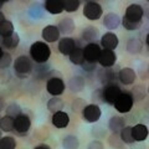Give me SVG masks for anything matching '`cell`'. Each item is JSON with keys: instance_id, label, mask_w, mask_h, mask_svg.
<instances>
[{"instance_id": "cell-25", "label": "cell", "mask_w": 149, "mask_h": 149, "mask_svg": "<svg viewBox=\"0 0 149 149\" xmlns=\"http://www.w3.org/2000/svg\"><path fill=\"white\" fill-rule=\"evenodd\" d=\"M80 147V141L73 134H67L62 139V148L63 149H78Z\"/></svg>"}, {"instance_id": "cell-48", "label": "cell", "mask_w": 149, "mask_h": 149, "mask_svg": "<svg viewBox=\"0 0 149 149\" xmlns=\"http://www.w3.org/2000/svg\"><path fill=\"white\" fill-rule=\"evenodd\" d=\"M4 6V1H0V9H1Z\"/></svg>"}, {"instance_id": "cell-41", "label": "cell", "mask_w": 149, "mask_h": 149, "mask_svg": "<svg viewBox=\"0 0 149 149\" xmlns=\"http://www.w3.org/2000/svg\"><path fill=\"white\" fill-rule=\"evenodd\" d=\"M85 102H83V100L81 98H77V100H74L73 101V103H72V111L73 112H78V111H82L83 108H85Z\"/></svg>"}, {"instance_id": "cell-3", "label": "cell", "mask_w": 149, "mask_h": 149, "mask_svg": "<svg viewBox=\"0 0 149 149\" xmlns=\"http://www.w3.org/2000/svg\"><path fill=\"white\" fill-rule=\"evenodd\" d=\"M133 104H134V101H133V97L130 93L128 92H122L120 96L118 97V100L114 102V108L117 109V112L119 113H128L130 112V109L133 108Z\"/></svg>"}, {"instance_id": "cell-4", "label": "cell", "mask_w": 149, "mask_h": 149, "mask_svg": "<svg viewBox=\"0 0 149 149\" xmlns=\"http://www.w3.org/2000/svg\"><path fill=\"white\" fill-rule=\"evenodd\" d=\"M101 108L98 104L91 103V104H86L85 108L82 109V118L88 123H96L98 122L101 118Z\"/></svg>"}, {"instance_id": "cell-15", "label": "cell", "mask_w": 149, "mask_h": 149, "mask_svg": "<svg viewBox=\"0 0 149 149\" xmlns=\"http://www.w3.org/2000/svg\"><path fill=\"white\" fill-rule=\"evenodd\" d=\"M74 49H76V40L72 37L63 36L58 41V51L65 56H68Z\"/></svg>"}, {"instance_id": "cell-50", "label": "cell", "mask_w": 149, "mask_h": 149, "mask_svg": "<svg viewBox=\"0 0 149 149\" xmlns=\"http://www.w3.org/2000/svg\"><path fill=\"white\" fill-rule=\"evenodd\" d=\"M118 149H125V148H123V147H122V148H118Z\"/></svg>"}, {"instance_id": "cell-1", "label": "cell", "mask_w": 149, "mask_h": 149, "mask_svg": "<svg viewBox=\"0 0 149 149\" xmlns=\"http://www.w3.org/2000/svg\"><path fill=\"white\" fill-rule=\"evenodd\" d=\"M51 55V49L50 46L44 42V41H36L31 45L30 47V56L36 63L44 65L47 62Z\"/></svg>"}, {"instance_id": "cell-13", "label": "cell", "mask_w": 149, "mask_h": 149, "mask_svg": "<svg viewBox=\"0 0 149 149\" xmlns=\"http://www.w3.org/2000/svg\"><path fill=\"white\" fill-rule=\"evenodd\" d=\"M118 44H119L118 36L113 34V32H106V34L101 37V46L104 50L114 51V49H117Z\"/></svg>"}, {"instance_id": "cell-22", "label": "cell", "mask_w": 149, "mask_h": 149, "mask_svg": "<svg viewBox=\"0 0 149 149\" xmlns=\"http://www.w3.org/2000/svg\"><path fill=\"white\" fill-rule=\"evenodd\" d=\"M125 122L122 117L119 116H113V117L109 118V122H108V128L112 133H117L119 134V132L124 128Z\"/></svg>"}, {"instance_id": "cell-17", "label": "cell", "mask_w": 149, "mask_h": 149, "mask_svg": "<svg viewBox=\"0 0 149 149\" xmlns=\"http://www.w3.org/2000/svg\"><path fill=\"white\" fill-rule=\"evenodd\" d=\"M74 27H76V25H74V22L71 17H63L61 21L58 22L57 25V30L60 31V35H70L72 34V32L74 31Z\"/></svg>"}, {"instance_id": "cell-38", "label": "cell", "mask_w": 149, "mask_h": 149, "mask_svg": "<svg viewBox=\"0 0 149 149\" xmlns=\"http://www.w3.org/2000/svg\"><path fill=\"white\" fill-rule=\"evenodd\" d=\"M120 22H122V25H123L124 29L128 30V31H136V30H138L139 27H141V25H142V22H133V21L127 20L125 17L120 19Z\"/></svg>"}, {"instance_id": "cell-16", "label": "cell", "mask_w": 149, "mask_h": 149, "mask_svg": "<svg viewBox=\"0 0 149 149\" xmlns=\"http://www.w3.org/2000/svg\"><path fill=\"white\" fill-rule=\"evenodd\" d=\"M70 123V116L63 111H58L52 114V124L56 128H66Z\"/></svg>"}, {"instance_id": "cell-33", "label": "cell", "mask_w": 149, "mask_h": 149, "mask_svg": "<svg viewBox=\"0 0 149 149\" xmlns=\"http://www.w3.org/2000/svg\"><path fill=\"white\" fill-rule=\"evenodd\" d=\"M15 148H16L15 138L10 136L1 137V139H0V149H15Z\"/></svg>"}, {"instance_id": "cell-18", "label": "cell", "mask_w": 149, "mask_h": 149, "mask_svg": "<svg viewBox=\"0 0 149 149\" xmlns=\"http://www.w3.org/2000/svg\"><path fill=\"white\" fill-rule=\"evenodd\" d=\"M103 25L108 30H114L120 25V17L116 13H108L103 17Z\"/></svg>"}, {"instance_id": "cell-49", "label": "cell", "mask_w": 149, "mask_h": 149, "mask_svg": "<svg viewBox=\"0 0 149 149\" xmlns=\"http://www.w3.org/2000/svg\"><path fill=\"white\" fill-rule=\"evenodd\" d=\"M1 137H3V136H1V129H0V139H1Z\"/></svg>"}, {"instance_id": "cell-23", "label": "cell", "mask_w": 149, "mask_h": 149, "mask_svg": "<svg viewBox=\"0 0 149 149\" xmlns=\"http://www.w3.org/2000/svg\"><path fill=\"white\" fill-rule=\"evenodd\" d=\"M117 78H118V73L116 72L113 68H106V70H103V73H102V76H101V81H102V83H104L106 86H108V85L116 83Z\"/></svg>"}, {"instance_id": "cell-40", "label": "cell", "mask_w": 149, "mask_h": 149, "mask_svg": "<svg viewBox=\"0 0 149 149\" xmlns=\"http://www.w3.org/2000/svg\"><path fill=\"white\" fill-rule=\"evenodd\" d=\"M92 101L93 103L97 104L98 102H104L103 101V88H98V90H95L92 93Z\"/></svg>"}, {"instance_id": "cell-28", "label": "cell", "mask_w": 149, "mask_h": 149, "mask_svg": "<svg viewBox=\"0 0 149 149\" xmlns=\"http://www.w3.org/2000/svg\"><path fill=\"white\" fill-rule=\"evenodd\" d=\"M142 49H143V44L138 39H129V41L127 42V51L132 55L139 54L142 51Z\"/></svg>"}, {"instance_id": "cell-36", "label": "cell", "mask_w": 149, "mask_h": 149, "mask_svg": "<svg viewBox=\"0 0 149 149\" xmlns=\"http://www.w3.org/2000/svg\"><path fill=\"white\" fill-rule=\"evenodd\" d=\"M132 97H133V101H142L144 100V97H146V88H144L142 85H137L136 87L132 90Z\"/></svg>"}, {"instance_id": "cell-21", "label": "cell", "mask_w": 149, "mask_h": 149, "mask_svg": "<svg viewBox=\"0 0 149 149\" xmlns=\"http://www.w3.org/2000/svg\"><path fill=\"white\" fill-rule=\"evenodd\" d=\"M44 8L46 9V11L52 14V15H58L63 11L62 1H60V0H47V1H45Z\"/></svg>"}, {"instance_id": "cell-6", "label": "cell", "mask_w": 149, "mask_h": 149, "mask_svg": "<svg viewBox=\"0 0 149 149\" xmlns=\"http://www.w3.org/2000/svg\"><path fill=\"white\" fill-rule=\"evenodd\" d=\"M102 6L96 1H88L83 8V15L88 20H98L102 16Z\"/></svg>"}, {"instance_id": "cell-7", "label": "cell", "mask_w": 149, "mask_h": 149, "mask_svg": "<svg viewBox=\"0 0 149 149\" xmlns=\"http://www.w3.org/2000/svg\"><path fill=\"white\" fill-rule=\"evenodd\" d=\"M122 93V90L119 88V86H117L116 83L113 85H108L103 88V101L108 104H114V102L118 100V97Z\"/></svg>"}, {"instance_id": "cell-37", "label": "cell", "mask_w": 149, "mask_h": 149, "mask_svg": "<svg viewBox=\"0 0 149 149\" xmlns=\"http://www.w3.org/2000/svg\"><path fill=\"white\" fill-rule=\"evenodd\" d=\"M108 143H109V146L112 147V148H122V146H123V142H122V139H120V137H119V134H117V133H112L111 136L108 137Z\"/></svg>"}, {"instance_id": "cell-31", "label": "cell", "mask_w": 149, "mask_h": 149, "mask_svg": "<svg viewBox=\"0 0 149 149\" xmlns=\"http://www.w3.org/2000/svg\"><path fill=\"white\" fill-rule=\"evenodd\" d=\"M0 129L1 132H11L14 130V118L4 116L0 118Z\"/></svg>"}, {"instance_id": "cell-42", "label": "cell", "mask_w": 149, "mask_h": 149, "mask_svg": "<svg viewBox=\"0 0 149 149\" xmlns=\"http://www.w3.org/2000/svg\"><path fill=\"white\" fill-rule=\"evenodd\" d=\"M81 66L83 68V71H86V72H92V71H95V70H96V63L95 62L86 61V60L81 63Z\"/></svg>"}, {"instance_id": "cell-5", "label": "cell", "mask_w": 149, "mask_h": 149, "mask_svg": "<svg viewBox=\"0 0 149 149\" xmlns=\"http://www.w3.org/2000/svg\"><path fill=\"white\" fill-rule=\"evenodd\" d=\"M46 90L52 97H57L65 91V82L60 77H51L46 83Z\"/></svg>"}, {"instance_id": "cell-43", "label": "cell", "mask_w": 149, "mask_h": 149, "mask_svg": "<svg viewBox=\"0 0 149 149\" xmlns=\"http://www.w3.org/2000/svg\"><path fill=\"white\" fill-rule=\"evenodd\" d=\"M87 149H104V147H103V144H102V142H100V141H92L88 144Z\"/></svg>"}, {"instance_id": "cell-20", "label": "cell", "mask_w": 149, "mask_h": 149, "mask_svg": "<svg viewBox=\"0 0 149 149\" xmlns=\"http://www.w3.org/2000/svg\"><path fill=\"white\" fill-rule=\"evenodd\" d=\"M19 42H20V36H19L17 32H13L11 35L5 37L0 36V45L6 49H15L19 45Z\"/></svg>"}, {"instance_id": "cell-29", "label": "cell", "mask_w": 149, "mask_h": 149, "mask_svg": "<svg viewBox=\"0 0 149 149\" xmlns=\"http://www.w3.org/2000/svg\"><path fill=\"white\" fill-rule=\"evenodd\" d=\"M63 108V101L58 97H52L51 100H49L47 102V109L51 112V113H56V112L61 111Z\"/></svg>"}, {"instance_id": "cell-39", "label": "cell", "mask_w": 149, "mask_h": 149, "mask_svg": "<svg viewBox=\"0 0 149 149\" xmlns=\"http://www.w3.org/2000/svg\"><path fill=\"white\" fill-rule=\"evenodd\" d=\"M13 62V57L9 52H3L0 57V68H8Z\"/></svg>"}, {"instance_id": "cell-12", "label": "cell", "mask_w": 149, "mask_h": 149, "mask_svg": "<svg viewBox=\"0 0 149 149\" xmlns=\"http://www.w3.org/2000/svg\"><path fill=\"white\" fill-rule=\"evenodd\" d=\"M118 80L125 86L133 85L134 81L137 80V72L132 67H123L118 72Z\"/></svg>"}, {"instance_id": "cell-10", "label": "cell", "mask_w": 149, "mask_h": 149, "mask_svg": "<svg viewBox=\"0 0 149 149\" xmlns=\"http://www.w3.org/2000/svg\"><path fill=\"white\" fill-rule=\"evenodd\" d=\"M117 61V55H116L114 51L112 50H101L100 57H98V62L103 68H109Z\"/></svg>"}, {"instance_id": "cell-27", "label": "cell", "mask_w": 149, "mask_h": 149, "mask_svg": "<svg viewBox=\"0 0 149 149\" xmlns=\"http://www.w3.org/2000/svg\"><path fill=\"white\" fill-rule=\"evenodd\" d=\"M68 57H70V61H71L73 65H80V66H81V63L85 61V56H83V47H77V46H76V49H74L72 52L68 55Z\"/></svg>"}, {"instance_id": "cell-24", "label": "cell", "mask_w": 149, "mask_h": 149, "mask_svg": "<svg viewBox=\"0 0 149 149\" xmlns=\"http://www.w3.org/2000/svg\"><path fill=\"white\" fill-rule=\"evenodd\" d=\"M86 86L85 78L82 76H74L68 81V88L72 92H81Z\"/></svg>"}, {"instance_id": "cell-9", "label": "cell", "mask_w": 149, "mask_h": 149, "mask_svg": "<svg viewBox=\"0 0 149 149\" xmlns=\"http://www.w3.org/2000/svg\"><path fill=\"white\" fill-rule=\"evenodd\" d=\"M31 127V120L30 117L27 114L21 113L20 116L14 119V130H16L20 134H25L29 132V129Z\"/></svg>"}, {"instance_id": "cell-14", "label": "cell", "mask_w": 149, "mask_h": 149, "mask_svg": "<svg viewBox=\"0 0 149 149\" xmlns=\"http://www.w3.org/2000/svg\"><path fill=\"white\" fill-rule=\"evenodd\" d=\"M41 36L45 40L44 42H56V41L60 40V31L57 30V26L47 25L42 29Z\"/></svg>"}, {"instance_id": "cell-26", "label": "cell", "mask_w": 149, "mask_h": 149, "mask_svg": "<svg viewBox=\"0 0 149 149\" xmlns=\"http://www.w3.org/2000/svg\"><path fill=\"white\" fill-rule=\"evenodd\" d=\"M98 36V29L95 26H87L86 29H83L82 32V40L83 41H87L88 44H92L93 41L97 39Z\"/></svg>"}, {"instance_id": "cell-45", "label": "cell", "mask_w": 149, "mask_h": 149, "mask_svg": "<svg viewBox=\"0 0 149 149\" xmlns=\"http://www.w3.org/2000/svg\"><path fill=\"white\" fill-rule=\"evenodd\" d=\"M4 106H5V103H4V100L0 97V111L4 109Z\"/></svg>"}, {"instance_id": "cell-11", "label": "cell", "mask_w": 149, "mask_h": 149, "mask_svg": "<svg viewBox=\"0 0 149 149\" xmlns=\"http://www.w3.org/2000/svg\"><path fill=\"white\" fill-rule=\"evenodd\" d=\"M100 54H101V47L95 42L87 44L85 47H83V56H85L86 61L97 63L98 57H100Z\"/></svg>"}, {"instance_id": "cell-30", "label": "cell", "mask_w": 149, "mask_h": 149, "mask_svg": "<svg viewBox=\"0 0 149 149\" xmlns=\"http://www.w3.org/2000/svg\"><path fill=\"white\" fill-rule=\"evenodd\" d=\"M119 137L122 139V142L125 144L134 143V139L132 136V127H130V125H124V128L119 132Z\"/></svg>"}, {"instance_id": "cell-19", "label": "cell", "mask_w": 149, "mask_h": 149, "mask_svg": "<svg viewBox=\"0 0 149 149\" xmlns=\"http://www.w3.org/2000/svg\"><path fill=\"white\" fill-rule=\"evenodd\" d=\"M132 136L134 142H144L148 138V128L144 124H136L132 127Z\"/></svg>"}, {"instance_id": "cell-47", "label": "cell", "mask_w": 149, "mask_h": 149, "mask_svg": "<svg viewBox=\"0 0 149 149\" xmlns=\"http://www.w3.org/2000/svg\"><path fill=\"white\" fill-rule=\"evenodd\" d=\"M3 52H4V51H3V47H1V46H0V57H1V55H3Z\"/></svg>"}, {"instance_id": "cell-34", "label": "cell", "mask_w": 149, "mask_h": 149, "mask_svg": "<svg viewBox=\"0 0 149 149\" xmlns=\"http://www.w3.org/2000/svg\"><path fill=\"white\" fill-rule=\"evenodd\" d=\"M5 116H8V117H11V118H14L15 119L17 116H20L21 114V107L19 106L17 103H10L8 107H6V109H5Z\"/></svg>"}, {"instance_id": "cell-8", "label": "cell", "mask_w": 149, "mask_h": 149, "mask_svg": "<svg viewBox=\"0 0 149 149\" xmlns=\"http://www.w3.org/2000/svg\"><path fill=\"white\" fill-rule=\"evenodd\" d=\"M143 8L139 4H130V5L125 9V14L124 16L127 20L133 21V22H142L143 19Z\"/></svg>"}, {"instance_id": "cell-46", "label": "cell", "mask_w": 149, "mask_h": 149, "mask_svg": "<svg viewBox=\"0 0 149 149\" xmlns=\"http://www.w3.org/2000/svg\"><path fill=\"white\" fill-rule=\"evenodd\" d=\"M4 20H5V16H4V14H3L1 11H0V24H1V22H3Z\"/></svg>"}, {"instance_id": "cell-44", "label": "cell", "mask_w": 149, "mask_h": 149, "mask_svg": "<svg viewBox=\"0 0 149 149\" xmlns=\"http://www.w3.org/2000/svg\"><path fill=\"white\" fill-rule=\"evenodd\" d=\"M34 149H51V147L49 146V144H39V146H36Z\"/></svg>"}, {"instance_id": "cell-32", "label": "cell", "mask_w": 149, "mask_h": 149, "mask_svg": "<svg viewBox=\"0 0 149 149\" xmlns=\"http://www.w3.org/2000/svg\"><path fill=\"white\" fill-rule=\"evenodd\" d=\"M13 32H14V25H13V22L5 19V20H4L1 24H0V36L5 37V36L11 35Z\"/></svg>"}, {"instance_id": "cell-35", "label": "cell", "mask_w": 149, "mask_h": 149, "mask_svg": "<svg viewBox=\"0 0 149 149\" xmlns=\"http://www.w3.org/2000/svg\"><path fill=\"white\" fill-rule=\"evenodd\" d=\"M63 5V10L67 13H76L77 9L80 8L81 3L78 0H63L62 1Z\"/></svg>"}, {"instance_id": "cell-2", "label": "cell", "mask_w": 149, "mask_h": 149, "mask_svg": "<svg viewBox=\"0 0 149 149\" xmlns=\"http://www.w3.org/2000/svg\"><path fill=\"white\" fill-rule=\"evenodd\" d=\"M14 71L19 78H26L32 71L31 60L25 55H21L14 62Z\"/></svg>"}]
</instances>
